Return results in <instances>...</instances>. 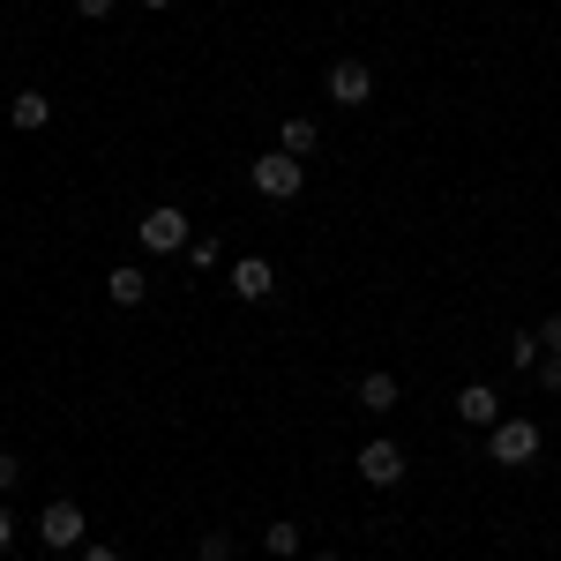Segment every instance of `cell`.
Masks as SVG:
<instances>
[{
	"instance_id": "obj_23",
	"label": "cell",
	"mask_w": 561,
	"mask_h": 561,
	"mask_svg": "<svg viewBox=\"0 0 561 561\" xmlns=\"http://www.w3.org/2000/svg\"><path fill=\"white\" fill-rule=\"evenodd\" d=\"M314 561H345V554H314Z\"/></svg>"
},
{
	"instance_id": "obj_24",
	"label": "cell",
	"mask_w": 561,
	"mask_h": 561,
	"mask_svg": "<svg viewBox=\"0 0 561 561\" xmlns=\"http://www.w3.org/2000/svg\"><path fill=\"white\" fill-rule=\"evenodd\" d=\"M195 561H225V554H195Z\"/></svg>"
},
{
	"instance_id": "obj_6",
	"label": "cell",
	"mask_w": 561,
	"mask_h": 561,
	"mask_svg": "<svg viewBox=\"0 0 561 561\" xmlns=\"http://www.w3.org/2000/svg\"><path fill=\"white\" fill-rule=\"evenodd\" d=\"M375 98V68L367 60H337L330 68V105H367Z\"/></svg>"
},
{
	"instance_id": "obj_1",
	"label": "cell",
	"mask_w": 561,
	"mask_h": 561,
	"mask_svg": "<svg viewBox=\"0 0 561 561\" xmlns=\"http://www.w3.org/2000/svg\"><path fill=\"white\" fill-rule=\"evenodd\" d=\"M248 187H255L262 203H293L307 187V158H293V150H270V158H255L248 165Z\"/></svg>"
},
{
	"instance_id": "obj_18",
	"label": "cell",
	"mask_w": 561,
	"mask_h": 561,
	"mask_svg": "<svg viewBox=\"0 0 561 561\" xmlns=\"http://www.w3.org/2000/svg\"><path fill=\"white\" fill-rule=\"evenodd\" d=\"M76 15H83V23H105V15H113V0H76Z\"/></svg>"
},
{
	"instance_id": "obj_4",
	"label": "cell",
	"mask_w": 561,
	"mask_h": 561,
	"mask_svg": "<svg viewBox=\"0 0 561 561\" xmlns=\"http://www.w3.org/2000/svg\"><path fill=\"white\" fill-rule=\"evenodd\" d=\"M38 539L53 547V554L83 547V510H76V502H45V510H38Z\"/></svg>"
},
{
	"instance_id": "obj_20",
	"label": "cell",
	"mask_w": 561,
	"mask_h": 561,
	"mask_svg": "<svg viewBox=\"0 0 561 561\" xmlns=\"http://www.w3.org/2000/svg\"><path fill=\"white\" fill-rule=\"evenodd\" d=\"M8 539H15V510L0 502V547H8Z\"/></svg>"
},
{
	"instance_id": "obj_9",
	"label": "cell",
	"mask_w": 561,
	"mask_h": 561,
	"mask_svg": "<svg viewBox=\"0 0 561 561\" xmlns=\"http://www.w3.org/2000/svg\"><path fill=\"white\" fill-rule=\"evenodd\" d=\"M457 420H465V427H494V420H502V397L486 382H465L457 389Z\"/></svg>"
},
{
	"instance_id": "obj_17",
	"label": "cell",
	"mask_w": 561,
	"mask_h": 561,
	"mask_svg": "<svg viewBox=\"0 0 561 561\" xmlns=\"http://www.w3.org/2000/svg\"><path fill=\"white\" fill-rule=\"evenodd\" d=\"M15 479H23V465H15V457H8V449H0V502H8V494H15Z\"/></svg>"
},
{
	"instance_id": "obj_8",
	"label": "cell",
	"mask_w": 561,
	"mask_h": 561,
	"mask_svg": "<svg viewBox=\"0 0 561 561\" xmlns=\"http://www.w3.org/2000/svg\"><path fill=\"white\" fill-rule=\"evenodd\" d=\"M45 121H53V98H45V90H15V98H8V128L15 135H38Z\"/></svg>"
},
{
	"instance_id": "obj_25",
	"label": "cell",
	"mask_w": 561,
	"mask_h": 561,
	"mask_svg": "<svg viewBox=\"0 0 561 561\" xmlns=\"http://www.w3.org/2000/svg\"><path fill=\"white\" fill-rule=\"evenodd\" d=\"M217 8H232V0H217Z\"/></svg>"
},
{
	"instance_id": "obj_15",
	"label": "cell",
	"mask_w": 561,
	"mask_h": 561,
	"mask_svg": "<svg viewBox=\"0 0 561 561\" xmlns=\"http://www.w3.org/2000/svg\"><path fill=\"white\" fill-rule=\"evenodd\" d=\"M539 352H547V345H539V330H524V337H510V359H517V367H539Z\"/></svg>"
},
{
	"instance_id": "obj_21",
	"label": "cell",
	"mask_w": 561,
	"mask_h": 561,
	"mask_svg": "<svg viewBox=\"0 0 561 561\" xmlns=\"http://www.w3.org/2000/svg\"><path fill=\"white\" fill-rule=\"evenodd\" d=\"M83 561H121V554H113V547H83Z\"/></svg>"
},
{
	"instance_id": "obj_10",
	"label": "cell",
	"mask_w": 561,
	"mask_h": 561,
	"mask_svg": "<svg viewBox=\"0 0 561 561\" xmlns=\"http://www.w3.org/2000/svg\"><path fill=\"white\" fill-rule=\"evenodd\" d=\"M359 404H367L375 420H389V412H397V375H382V367H375V375H359Z\"/></svg>"
},
{
	"instance_id": "obj_12",
	"label": "cell",
	"mask_w": 561,
	"mask_h": 561,
	"mask_svg": "<svg viewBox=\"0 0 561 561\" xmlns=\"http://www.w3.org/2000/svg\"><path fill=\"white\" fill-rule=\"evenodd\" d=\"M314 142H322V121H307V113H293V121L277 128V150H293V158H307Z\"/></svg>"
},
{
	"instance_id": "obj_11",
	"label": "cell",
	"mask_w": 561,
	"mask_h": 561,
	"mask_svg": "<svg viewBox=\"0 0 561 561\" xmlns=\"http://www.w3.org/2000/svg\"><path fill=\"white\" fill-rule=\"evenodd\" d=\"M105 293H113V307H142V293H150V277H142L135 262H121V270L105 277Z\"/></svg>"
},
{
	"instance_id": "obj_3",
	"label": "cell",
	"mask_w": 561,
	"mask_h": 561,
	"mask_svg": "<svg viewBox=\"0 0 561 561\" xmlns=\"http://www.w3.org/2000/svg\"><path fill=\"white\" fill-rule=\"evenodd\" d=\"M135 232H142V248H150V255H187V240H195V232H187V210H173V203L142 210Z\"/></svg>"
},
{
	"instance_id": "obj_13",
	"label": "cell",
	"mask_w": 561,
	"mask_h": 561,
	"mask_svg": "<svg viewBox=\"0 0 561 561\" xmlns=\"http://www.w3.org/2000/svg\"><path fill=\"white\" fill-rule=\"evenodd\" d=\"M262 547H270V554H300V524H270V531H262Z\"/></svg>"
},
{
	"instance_id": "obj_16",
	"label": "cell",
	"mask_w": 561,
	"mask_h": 561,
	"mask_svg": "<svg viewBox=\"0 0 561 561\" xmlns=\"http://www.w3.org/2000/svg\"><path fill=\"white\" fill-rule=\"evenodd\" d=\"M531 375H539V389H561V352H539V367H531Z\"/></svg>"
},
{
	"instance_id": "obj_2",
	"label": "cell",
	"mask_w": 561,
	"mask_h": 561,
	"mask_svg": "<svg viewBox=\"0 0 561 561\" xmlns=\"http://www.w3.org/2000/svg\"><path fill=\"white\" fill-rule=\"evenodd\" d=\"M539 442H547V434L531 427V420H510V412H502V420L486 427V457H494V465H531Z\"/></svg>"
},
{
	"instance_id": "obj_7",
	"label": "cell",
	"mask_w": 561,
	"mask_h": 561,
	"mask_svg": "<svg viewBox=\"0 0 561 561\" xmlns=\"http://www.w3.org/2000/svg\"><path fill=\"white\" fill-rule=\"evenodd\" d=\"M270 293H277V270H270V262H262V255H248V262H232V300H248V307H262V300H270Z\"/></svg>"
},
{
	"instance_id": "obj_22",
	"label": "cell",
	"mask_w": 561,
	"mask_h": 561,
	"mask_svg": "<svg viewBox=\"0 0 561 561\" xmlns=\"http://www.w3.org/2000/svg\"><path fill=\"white\" fill-rule=\"evenodd\" d=\"M142 8H173V0H142Z\"/></svg>"
},
{
	"instance_id": "obj_19",
	"label": "cell",
	"mask_w": 561,
	"mask_h": 561,
	"mask_svg": "<svg viewBox=\"0 0 561 561\" xmlns=\"http://www.w3.org/2000/svg\"><path fill=\"white\" fill-rule=\"evenodd\" d=\"M539 345H547V352H561V314H547V322H539Z\"/></svg>"
},
{
	"instance_id": "obj_5",
	"label": "cell",
	"mask_w": 561,
	"mask_h": 561,
	"mask_svg": "<svg viewBox=\"0 0 561 561\" xmlns=\"http://www.w3.org/2000/svg\"><path fill=\"white\" fill-rule=\"evenodd\" d=\"M359 479H367V486H397V479H404V449H397L389 434H375V442L359 449Z\"/></svg>"
},
{
	"instance_id": "obj_14",
	"label": "cell",
	"mask_w": 561,
	"mask_h": 561,
	"mask_svg": "<svg viewBox=\"0 0 561 561\" xmlns=\"http://www.w3.org/2000/svg\"><path fill=\"white\" fill-rule=\"evenodd\" d=\"M187 262H195V270H217V262H225V248H217L210 232H195V240H187Z\"/></svg>"
}]
</instances>
